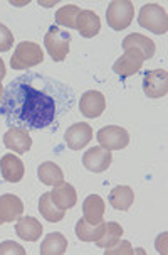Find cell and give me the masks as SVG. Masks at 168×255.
Returning a JSON list of instances; mask_svg holds the SVG:
<instances>
[{"label": "cell", "instance_id": "cell-1", "mask_svg": "<svg viewBox=\"0 0 168 255\" xmlns=\"http://www.w3.org/2000/svg\"><path fill=\"white\" fill-rule=\"evenodd\" d=\"M74 103L76 93L69 85L41 73H27L3 86L0 115L10 128L56 132Z\"/></svg>", "mask_w": 168, "mask_h": 255}, {"label": "cell", "instance_id": "cell-2", "mask_svg": "<svg viewBox=\"0 0 168 255\" xmlns=\"http://www.w3.org/2000/svg\"><path fill=\"white\" fill-rule=\"evenodd\" d=\"M42 61H44V51H42V47L36 44V42L24 41L15 47L14 54L10 58V66L12 70L22 71L37 66Z\"/></svg>", "mask_w": 168, "mask_h": 255}, {"label": "cell", "instance_id": "cell-3", "mask_svg": "<svg viewBox=\"0 0 168 255\" xmlns=\"http://www.w3.org/2000/svg\"><path fill=\"white\" fill-rule=\"evenodd\" d=\"M138 24L143 29H148L150 32L162 36L168 31L167 10L158 3H145L138 14Z\"/></svg>", "mask_w": 168, "mask_h": 255}, {"label": "cell", "instance_id": "cell-4", "mask_svg": "<svg viewBox=\"0 0 168 255\" xmlns=\"http://www.w3.org/2000/svg\"><path fill=\"white\" fill-rule=\"evenodd\" d=\"M69 44H71V34L67 31H62L57 25H51L44 36V47L51 58L57 63L64 61L69 53Z\"/></svg>", "mask_w": 168, "mask_h": 255}, {"label": "cell", "instance_id": "cell-5", "mask_svg": "<svg viewBox=\"0 0 168 255\" xmlns=\"http://www.w3.org/2000/svg\"><path fill=\"white\" fill-rule=\"evenodd\" d=\"M133 15H135V7L128 0H113L108 5L106 20L108 25L114 31H123L131 24Z\"/></svg>", "mask_w": 168, "mask_h": 255}, {"label": "cell", "instance_id": "cell-6", "mask_svg": "<svg viewBox=\"0 0 168 255\" xmlns=\"http://www.w3.org/2000/svg\"><path fill=\"white\" fill-rule=\"evenodd\" d=\"M98 142L106 150H121L130 144V133L118 125H106L98 132Z\"/></svg>", "mask_w": 168, "mask_h": 255}, {"label": "cell", "instance_id": "cell-7", "mask_svg": "<svg viewBox=\"0 0 168 255\" xmlns=\"http://www.w3.org/2000/svg\"><path fill=\"white\" fill-rule=\"evenodd\" d=\"M143 61H145V56H143L141 51L133 49V47H131V49H124V54L114 61L113 71L118 76L128 78V76L135 75V73H138L141 70Z\"/></svg>", "mask_w": 168, "mask_h": 255}, {"label": "cell", "instance_id": "cell-8", "mask_svg": "<svg viewBox=\"0 0 168 255\" xmlns=\"http://www.w3.org/2000/svg\"><path fill=\"white\" fill-rule=\"evenodd\" d=\"M143 93L148 98H162L168 93V75L165 70H148L143 76Z\"/></svg>", "mask_w": 168, "mask_h": 255}, {"label": "cell", "instance_id": "cell-9", "mask_svg": "<svg viewBox=\"0 0 168 255\" xmlns=\"http://www.w3.org/2000/svg\"><path fill=\"white\" fill-rule=\"evenodd\" d=\"M79 109L81 114L88 119H98L100 115H103V112L106 110V98L101 92L96 90H89L81 97L79 102Z\"/></svg>", "mask_w": 168, "mask_h": 255}, {"label": "cell", "instance_id": "cell-10", "mask_svg": "<svg viewBox=\"0 0 168 255\" xmlns=\"http://www.w3.org/2000/svg\"><path fill=\"white\" fill-rule=\"evenodd\" d=\"M93 139V128L88 124H74L67 128L64 133V140L69 149L81 150L91 142Z\"/></svg>", "mask_w": 168, "mask_h": 255}, {"label": "cell", "instance_id": "cell-11", "mask_svg": "<svg viewBox=\"0 0 168 255\" xmlns=\"http://www.w3.org/2000/svg\"><path fill=\"white\" fill-rule=\"evenodd\" d=\"M113 155L110 150L103 149V147H91L84 155H83V164L88 171L91 172H103L111 166Z\"/></svg>", "mask_w": 168, "mask_h": 255}, {"label": "cell", "instance_id": "cell-12", "mask_svg": "<svg viewBox=\"0 0 168 255\" xmlns=\"http://www.w3.org/2000/svg\"><path fill=\"white\" fill-rule=\"evenodd\" d=\"M24 213V203L15 194H3L0 196V225L10 223L19 220Z\"/></svg>", "mask_w": 168, "mask_h": 255}, {"label": "cell", "instance_id": "cell-13", "mask_svg": "<svg viewBox=\"0 0 168 255\" xmlns=\"http://www.w3.org/2000/svg\"><path fill=\"white\" fill-rule=\"evenodd\" d=\"M3 145L17 154H25L32 147L31 133L24 128H8L3 135Z\"/></svg>", "mask_w": 168, "mask_h": 255}, {"label": "cell", "instance_id": "cell-14", "mask_svg": "<svg viewBox=\"0 0 168 255\" xmlns=\"http://www.w3.org/2000/svg\"><path fill=\"white\" fill-rule=\"evenodd\" d=\"M0 171H2L3 179L12 184L22 181L25 174L24 162L14 154H5L0 157Z\"/></svg>", "mask_w": 168, "mask_h": 255}, {"label": "cell", "instance_id": "cell-15", "mask_svg": "<svg viewBox=\"0 0 168 255\" xmlns=\"http://www.w3.org/2000/svg\"><path fill=\"white\" fill-rule=\"evenodd\" d=\"M76 29L79 34L86 39H91L98 36L101 31V20L98 14H94L93 10H79L76 19Z\"/></svg>", "mask_w": 168, "mask_h": 255}, {"label": "cell", "instance_id": "cell-16", "mask_svg": "<svg viewBox=\"0 0 168 255\" xmlns=\"http://www.w3.org/2000/svg\"><path fill=\"white\" fill-rule=\"evenodd\" d=\"M42 225L32 217H20L15 223V233L22 240L27 242H37L42 237Z\"/></svg>", "mask_w": 168, "mask_h": 255}, {"label": "cell", "instance_id": "cell-17", "mask_svg": "<svg viewBox=\"0 0 168 255\" xmlns=\"http://www.w3.org/2000/svg\"><path fill=\"white\" fill-rule=\"evenodd\" d=\"M51 198H53L54 205L61 210H69L76 205L77 201V194L76 189L72 188L69 183H59L54 186V189L51 191Z\"/></svg>", "mask_w": 168, "mask_h": 255}, {"label": "cell", "instance_id": "cell-18", "mask_svg": "<svg viewBox=\"0 0 168 255\" xmlns=\"http://www.w3.org/2000/svg\"><path fill=\"white\" fill-rule=\"evenodd\" d=\"M106 205L103 201L101 196L98 194H89L88 198L83 203V213H84V220L88 223H101L103 222V215H105Z\"/></svg>", "mask_w": 168, "mask_h": 255}, {"label": "cell", "instance_id": "cell-19", "mask_svg": "<svg viewBox=\"0 0 168 255\" xmlns=\"http://www.w3.org/2000/svg\"><path fill=\"white\" fill-rule=\"evenodd\" d=\"M138 49L141 51L145 56V59H150L155 56V51H157V46L150 37L143 36V34H130V36L124 37L123 41V49Z\"/></svg>", "mask_w": 168, "mask_h": 255}, {"label": "cell", "instance_id": "cell-20", "mask_svg": "<svg viewBox=\"0 0 168 255\" xmlns=\"http://www.w3.org/2000/svg\"><path fill=\"white\" fill-rule=\"evenodd\" d=\"M66 250H67L66 237L59 232H54V233H49V235L42 240L39 252H41V255H62V254H66Z\"/></svg>", "mask_w": 168, "mask_h": 255}, {"label": "cell", "instance_id": "cell-21", "mask_svg": "<svg viewBox=\"0 0 168 255\" xmlns=\"http://www.w3.org/2000/svg\"><path fill=\"white\" fill-rule=\"evenodd\" d=\"M135 201V194L130 186H116L113 191L110 193V205L114 210L128 211Z\"/></svg>", "mask_w": 168, "mask_h": 255}, {"label": "cell", "instance_id": "cell-22", "mask_svg": "<svg viewBox=\"0 0 168 255\" xmlns=\"http://www.w3.org/2000/svg\"><path fill=\"white\" fill-rule=\"evenodd\" d=\"M37 178L41 179V183H44L47 186H56L64 181V172L57 164L47 161L42 162L37 167Z\"/></svg>", "mask_w": 168, "mask_h": 255}, {"label": "cell", "instance_id": "cell-23", "mask_svg": "<svg viewBox=\"0 0 168 255\" xmlns=\"http://www.w3.org/2000/svg\"><path fill=\"white\" fill-rule=\"evenodd\" d=\"M39 211H41L42 217L51 223L61 222L64 218V215H66V210H61L54 205L53 198H51V193H44L41 196V200H39Z\"/></svg>", "mask_w": 168, "mask_h": 255}, {"label": "cell", "instance_id": "cell-24", "mask_svg": "<svg viewBox=\"0 0 168 255\" xmlns=\"http://www.w3.org/2000/svg\"><path fill=\"white\" fill-rule=\"evenodd\" d=\"M103 230H105V222L93 225L81 218L76 223V235L81 242H96L103 235Z\"/></svg>", "mask_w": 168, "mask_h": 255}, {"label": "cell", "instance_id": "cell-25", "mask_svg": "<svg viewBox=\"0 0 168 255\" xmlns=\"http://www.w3.org/2000/svg\"><path fill=\"white\" fill-rule=\"evenodd\" d=\"M121 237H123L121 225L116 223V222L105 223V230H103V235L96 240V245L101 249H110V247H113V245L118 244Z\"/></svg>", "mask_w": 168, "mask_h": 255}, {"label": "cell", "instance_id": "cell-26", "mask_svg": "<svg viewBox=\"0 0 168 255\" xmlns=\"http://www.w3.org/2000/svg\"><path fill=\"white\" fill-rule=\"evenodd\" d=\"M81 8L77 5H64L56 12V22L57 25H62V27H67V29H76V19H77V14H79Z\"/></svg>", "mask_w": 168, "mask_h": 255}, {"label": "cell", "instance_id": "cell-27", "mask_svg": "<svg viewBox=\"0 0 168 255\" xmlns=\"http://www.w3.org/2000/svg\"><path fill=\"white\" fill-rule=\"evenodd\" d=\"M14 46V34L8 27L0 24V53H7Z\"/></svg>", "mask_w": 168, "mask_h": 255}, {"label": "cell", "instance_id": "cell-28", "mask_svg": "<svg viewBox=\"0 0 168 255\" xmlns=\"http://www.w3.org/2000/svg\"><path fill=\"white\" fill-rule=\"evenodd\" d=\"M105 254L106 255H135V250L131 249V244L130 242H126V240H123V242H118L116 245H113V247H110V249H106L105 250Z\"/></svg>", "mask_w": 168, "mask_h": 255}, {"label": "cell", "instance_id": "cell-29", "mask_svg": "<svg viewBox=\"0 0 168 255\" xmlns=\"http://www.w3.org/2000/svg\"><path fill=\"white\" fill-rule=\"evenodd\" d=\"M5 254H10V255H25V250L20 247L19 244H15V242H3V244H0V255H5Z\"/></svg>", "mask_w": 168, "mask_h": 255}, {"label": "cell", "instance_id": "cell-30", "mask_svg": "<svg viewBox=\"0 0 168 255\" xmlns=\"http://www.w3.org/2000/svg\"><path fill=\"white\" fill-rule=\"evenodd\" d=\"M5 78V64H3V61H2V58H0V81Z\"/></svg>", "mask_w": 168, "mask_h": 255}, {"label": "cell", "instance_id": "cell-31", "mask_svg": "<svg viewBox=\"0 0 168 255\" xmlns=\"http://www.w3.org/2000/svg\"><path fill=\"white\" fill-rule=\"evenodd\" d=\"M2 95H3V86L0 83V100H2Z\"/></svg>", "mask_w": 168, "mask_h": 255}]
</instances>
